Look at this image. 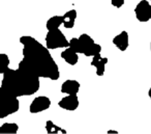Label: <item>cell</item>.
Listing matches in <instances>:
<instances>
[{"label": "cell", "mask_w": 151, "mask_h": 134, "mask_svg": "<svg viewBox=\"0 0 151 134\" xmlns=\"http://www.w3.org/2000/svg\"><path fill=\"white\" fill-rule=\"evenodd\" d=\"M150 1H151V0H150Z\"/></svg>", "instance_id": "cell-22"}, {"label": "cell", "mask_w": 151, "mask_h": 134, "mask_svg": "<svg viewBox=\"0 0 151 134\" xmlns=\"http://www.w3.org/2000/svg\"><path fill=\"white\" fill-rule=\"evenodd\" d=\"M69 47L71 49L76 51L78 53H82V48H81V44L80 41H79V38H73L70 41H69Z\"/></svg>", "instance_id": "cell-18"}, {"label": "cell", "mask_w": 151, "mask_h": 134, "mask_svg": "<svg viewBox=\"0 0 151 134\" xmlns=\"http://www.w3.org/2000/svg\"><path fill=\"white\" fill-rule=\"evenodd\" d=\"M113 44L119 49L120 51H125L129 45V38L126 31H121L119 34L113 39Z\"/></svg>", "instance_id": "cell-11"}, {"label": "cell", "mask_w": 151, "mask_h": 134, "mask_svg": "<svg viewBox=\"0 0 151 134\" xmlns=\"http://www.w3.org/2000/svg\"><path fill=\"white\" fill-rule=\"evenodd\" d=\"M78 54L79 53L76 52L70 47H67V48H65V50H63L62 52H61V57H62L63 60L66 61L68 65L75 66V65H77L79 61Z\"/></svg>", "instance_id": "cell-12"}, {"label": "cell", "mask_w": 151, "mask_h": 134, "mask_svg": "<svg viewBox=\"0 0 151 134\" xmlns=\"http://www.w3.org/2000/svg\"><path fill=\"white\" fill-rule=\"evenodd\" d=\"M80 87V83L77 80L68 79L65 80L62 83V85H61V92L66 95H78Z\"/></svg>", "instance_id": "cell-9"}, {"label": "cell", "mask_w": 151, "mask_h": 134, "mask_svg": "<svg viewBox=\"0 0 151 134\" xmlns=\"http://www.w3.org/2000/svg\"><path fill=\"white\" fill-rule=\"evenodd\" d=\"M20 43L23 45V59L19 63V68H25L40 78L51 80L60 78L59 68L48 47L29 36H21Z\"/></svg>", "instance_id": "cell-1"}, {"label": "cell", "mask_w": 151, "mask_h": 134, "mask_svg": "<svg viewBox=\"0 0 151 134\" xmlns=\"http://www.w3.org/2000/svg\"><path fill=\"white\" fill-rule=\"evenodd\" d=\"M134 14L139 22H148L151 20V4L147 0H141L134 9Z\"/></svg>", "instance_id": "cell-6"}, {"label": "cell", "mask_w": 151, "mask_h": 134, "mask_svg": "<svg viewBox=\"0 0 151 134\" xmlns=\"http://www.w3.org/2000/svg\"><path fill=\"white\" fill-rule=\"evenodd\" d=\"M79 99L77 95H67L66 97L62 98L59 101L58 105L60 108L64 109V110L73 111L79 107Z\"/></svg>", "instance_id": "cell-8"}, {"label": "cell", "mask_w": 151, "mask_h": 134, "mask_svg": "<svg viewBox=\"0 0 151 134\" xmlns=\"http://www.w3.org/2000/svg\"><path fill=\"white\" fill-rule=\"evenodd\" d=\"M148 96H149V98H150V100H151V87L149 88V90H148Z\"/></svg>", "instance_id": "cell-20"}, {"label": "cell", "mask_w": 151, "mask_h": 134, "mask_svg": "<svg viewBox=\"0 0 151 134\" xmlns=\"http://www.w3.org/2000/svg\"><path fill=\"white\" fill-rule=\"evenodd\" d=\"M40 77L25 68L17 70L7 69L3 73L0 88L11 92L16 97L31 96L35 94L40 86Z\"/></svg>", "instance_id": "cell-2"}, {"label": "cell", "mask_w": 151, "mask_h": 134, "mask_svg": "<svg viewBox=\"0 0 151 134\" xmlns=\"http://www.w3.org/2000/svg\"><path fill=\"white\" fill-rule=\"evenodd\" d=\"M63 24V16H54V17L50 18L47 21L46 27L49 30H55L58 29L61 25Z\"/></svg>", "instance_id": "cell-14"}, {"label": "cell", "mask_w": 151, "mask_h": 134, "mask_svg": "<svg viewBox=\"0 0 151 134\" xmlns=\"http://www.w3.org/2000/svg\"><path fill=\"white\" fill-rule=\"evenodd\" d=\"M0 61H1V66H0V73L3 74L7 69H9V58L5 53H1L0 54Z\"/></svg>", "instance_id": "cell-17"}, {"label": "cell", "mask_w": 151, "mask_h": 134, "mask_svg": "<svg viewBox=\"0 0 151 134\" xmlns=\"http://www.w3.org/2000/svg\"><path fill=\"white\" fill-rule=\"evenodd\" d=\"M51 106V100L46 96H40L33 99L29 107L30 113H40L49 109Z\"/></svg>", "instance_id": "cell-7"}, {"label": "cell", "mask_w": 151, "mask_h": 134, "mask_svg": "<svg viewBox=\"0 0 151 134\" xmlns=\"http://www.w3.org/2000/svg\"><path fill=\"white\" fill-rule=\"evenodd\" d=\"M108 63V58L106 57H101V53L92 56V60H91V66L95 67L96 69V75L97 76H104L106 71V65Z\"/></svg>", "instance_id": "cell-10"}, {"label": "cell", "mask_w": 151, "mask_h": 134, "mask_svg": "<svg viewBox=\"0 0 151 134\" xmlns=\"http://www.w3.org/2000/svg\"><path fill=\"white\" fill-rule=\"evenodd\" d=\"M77 19V11L70 9L63 15V26L67 29H70L75 26V22Z\"/></svg>", "instance_id": "cell-13"}, {"label": "cell", "mask_w": 151, "mask_h": 134, "mask_svg": "<svg viewBox=\"0 0 151 134\" xmlns=\"http://www.w3.org/2000/svg\"><path fill=\"white\" fill-rule=\"evenodd\" d=\"M111 3L114 7H116V9H120V7H123L124 0H111Z\"/></svg>", "instance_id": "cell-19"}, {"label": "cell", "mask_w": 151, "mask_h": 134, "mask_svg": "<svg viewBox=\"0 0 151 134\" xmlns=\"http://www.w3.org/2000/svg\"><path fill=\"white\" fill-rule=\"evenodd\" d=\"M81 48H82V54L85 56H94L101 52V46L94 42L90 36L87 34H83L79 36Z\"/></svg>", "instance_id": "cell-5"}, {"label": "cell", "mask_w": 151, "mask_h": 134, "mask_svg": "<svg viewBox=\"0 0 151 134\" xmlns=\"http://www.w3.org/2000/svg\"><path fill=\"white\" fill-rule=\"evenodd\" d=\"M46 130L48 133H66V131L61 128H59L58 126H56L52 121H47L46 124Z\"/></svg>", "instance_id": "cell-16"}, {"label": "cell", "mask_w": 151, "mask_h": 134, "mask_svg": "<svg viewBox=\"0 0 151 134\" xmlns=\"http://www.w3.org/2000/svg\"><path fill=\"white\" fill-rule=\"evenodd\" d=\"M150 49H151V44H150Z\"/></svg>", "instance_id": "cell-21"}, {"label": "cell", "mask_w": 151, "mask_h": 134, "mask_svg": "<svg viewBox=\"0 0 151 134\" xmlns=\"http://www.w3.org/2000/svg\"><path fill=\"white\" fill-rule=\"evenodd\" d=\"M19 130V126L16 123H4L0 127V133H9L15 134Z\"/></svg>", "instance_id": "cell-15"}, {"label": "cell", "mask_w": 151, "mask_h": 134, "mask_svg": "<svg viewBox=\"0 0 151 134\" xmlns=\"http://www.w3.org/2000/svg\"><path fill=\"white\" fill-rule=\"evenodd\" d=\"M46 46L49 49H58V48H67L69 47V42L66 40L65 36L60 29L49 30L46 36Z\"/></svg>", "instance_id": "cell-4"}, {"label": "cell", "mask_w": 151, "mask_h": 134, "mask_svg": "<svg viewBox=\"0 0 151 134\" xmlns=\"http://www.w3.org/2000/svg\"><path fill=\"white\" fill-rule=\"evenodd\" d=\"M20 102L18 97L0 88V119H4L11 114L18 112Z\"/></svg>", "instance_id": "cell-3"}]
</instances>
